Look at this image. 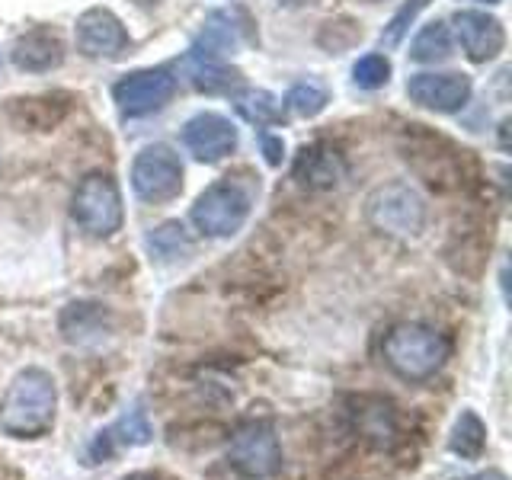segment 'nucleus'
<instances>
[{"label":"nucleus","mask_w":512,"mask_h":480,"mask_svg":"<svg viewBox=\"0 0 512 480\" xmlns=\"http://www.w3.org/2000/svg\"><path fill=\"white\" fill-rule=\"evenodd\" d=\"M58 384L45 368H23L0 397V429L10 439L36 442L55 429Z\"/></svg>","instance_id":"nucleus-1"},{"label":"nucleus","mask_w":512,"mask_h":480,"mask_svg":"<svg viewBox=\"0 0 512 480\" xmlns=\"http://www.w3.org/2000/svg\"><path fill=\"white\" fill-rule=\"evenodd\" d=\"M448 352H452V343L426 324H394L381 340L384 365L410 384L436 378L448 362Z\"/></svg>","instance_id":"nucleus-2"},{"label":"nucleus","mask_w":512,"mask_h":480,"mask_svg":"<svg viewBox=\"0 0 512 480\" xmlns=\"http://www.w3.org/2000/svg\"><path fill=\"white\" fill-rule=\"evenodd\" d=\"M365 218L384 237H416L426 228V202L410 183H384L368 196Z\"/></svg>","instance_id":"nucleus-3"},{"label":"nucleus","mask_w":512,"mask_h":480,"mask_svg":"<svg viewBox=\"0 0 512 480\" xmlns=\"http://www.w3.org/2000/svg\"><path fill=\"white\" fill-rule=\"evenodd\" d=\"M71 218L87 237H112L122 228L125 208H122V192L109 173H90L80 180L74 202H71Z\"/></svg>","instance_id":"nucleus-4"},{"label":"nucleus","mask_w":512,"mask_h":480,"mask_svg":"<svg viewBox=\"0 0 512 480\" xmlns=\"http://www.w3.org/2000/svg\"><path fill=\"white\" fill-rule=\"evenodd\" d=\"M228 464L247 480H269L282 471V445L269 420H247L228 442Z\"/></svg>","instance_id":"nucleus-5"},{"label":"nucleus","mask_w":512,"mask_h":480,"mask_svg":"<svg viewBox=\"0 0 512 480\" xmlns=\"http://www.w3.org/2000/svg\"><path fill=\"white\" fill-rule=\"evenodd\" d=\"M250 218V192L240 183H215L208 186L192 205V224L205 237H231L244 228Z\"/></svg>","instance_id":"nucleus-6"},{"label":"nucleus","mask_w":512,"mask_h":480,"mask_svg":"<svg viewBox=\"0 0 512 480\" xmlns=\"http://www.w3.org/2000/svg\"><path fill=\"white\" fill-rule=\"evenodd\" d=\"M151 442H154V426L148 420V410H144V404H132V407H125L109 426L93 432V439L84 445V458L80 461H84L87 468H96V464L112 461L122 452L144 448Z\"/></svg>","instance_id":"nucleus-7"},{"label":"nucleus","mask_w":512,"mask_h":480,"mask_svg":"<svg viewBox=\"0 0 512 480\" xmlns=\"http://www.w3.org/2000/svg\"><path fill=\"white\" fill-rule=\"evenodd\" d=\"M132 189L141 202H170L183 189V164L167 144H148L132 164Z\"/></svg>","instance_id":"nucleus-8"},{"label":"nucleus","mask_w":512,"mask_h":480,"mask_svg":"<svg viewBox=\"0 0 512 480\" xmlns=\"http://www.w3.org/2000/svg\"><path fill=\"white\" fill-rule=\"evenodd\" d=\"M173 93H176V77L167 68H148V71L125 74L112 87V100H116L122 116L135 119L167 106L173 100Z\"/></svg>","instance_id":"nucleus-9"},{"label":"nucleus","mask_w":512,"mask_h":480,"mask_svg":"<svg viewBox=\"0 0 512 480\" xmlns=\"http://www.w3.org/2000/svg\"><path fill=\"white\" fill-rule=\"evenodd\" d=\"M128 32L122 20L106 7H90L77 20V52L87 58H116L125 52Z\"/></svg>","instance_id":"nucleus-10"},{"label":"nucleus","mask_w":512,"mask_h":480,"mask_svg":"<svg viewBox=\"0 0 512 480\" xmlns=\"http://www.w3.org/2000/svg\"><path fill=\"white\" fill-rule=\"evenodd\" d=\"M183 144L202 164H218L237 148V128L218 112H199L183 128Z\"/></svg>","instance_id":"nucleus-11"},{"label":"nucleus","mask_w":512,"mask_h":480,"mask_svg":"<svg viewBox=\"0 0 512 480\" xmlns=\"http://www.w3.org/2000/svg\"><path fill=\"white\" fill-rule=\"evenodd\" d=\"M407 93L416 106L432 112H458L471 100V77L464 74H413Z\"/></svg>","instance_id":"nucleus-12"},{"label":"nucleus","mask_w":512,"mask_h":480,"mask_svg":"<svg viewBox=\"0 0 512 480\" xmlns=\"http://www.w3.org/2000/svg\"><path fill=\"white\" fill-rule=\"evenodd\" d=\"M452 23H455V36L464 48V55L471 61L484 64L503 52L506 32L496 16H487L484 10H458Z\"/></svg>","instance_id":"nucleus-13"},{"label":"nucleus","mask_w":512,"mask_h":480,"mask_svg":"<svg viewBox=\"0 0 512 480\" xmlns=\"http://www.w3.org/2000/svg\"><path fill=\"white\" fill-rule=\"evenodd\" d=\"M58 327L71 346H100L112 333V314L96 301H71L61 311Z\"/></svg>","instance_id":"nucleus-14"},{"label":"nucleus","mask_w":512,"mask_h":480,"mask_svg":"<svg viewBox=\"0 0 512 480\" xmlns=\"http://www.w3.org/2000/svg\"><path fill=\"white\" fill-rule=\"evenodd\" d=\"M10 58L20 71L42 74V71L58 68V64L64 61V42L52 26H36L13 42Z\"/></svg>","instance_id":"nucleus-15"},{"label":"nucleus","mask_w":512,"mask_h":480,"mask_svg":"<svg viewBox=\"0 0 512 480\" xmlns=\"http://www.w3.org/2000/svg\"><path fill=\"white\" fill-rule=\"evenodd\" d=\"M240 39H244V26L237 23V13L234 10H215L205 20L199 39L192 42L189 55L208 58V61H224L231 52H237Z\"/></svg>","instance_id":"nucleus-16"},{"label":"nucleus","mask_w":512,"mask_h":480,"mask_svg":"<svg viewBox=\"0 0 512 480\" xmlns=\"http://www.w3.org/2000/svg\"><path fill=\"white\" fill-rule=\"evenodd\" d=\"M346 176V160L327 144L304 148L295 160V180L308 189H336Z\"/></svg>","instance_id":"nucleus-17"},{"label":"nucleus","mask_w":512,"mask_h":480,"mask_svg":"<svg viewBox=\"0 0 512 480\" xmlns=\"http://www.w3.org/2000/svg\"><path fill=\"white\" fill-rule=\"evenodd\" d=\"M183 71H186L189 84L202 93H231L234 87H240V80H244L240 71L228 68L224 61H208V58H196V55H186Z\"/></svg>","instance_id":"nucleus-18"},{"label":"nucleus","mask_w":512,"mask_h":480,"mask_svg":"<svg viewBox=\"0 0 512 480\" xmlns=\"http://www.w3.org/2000/svg\"><path fill=\"white\" fill-rule=\"evenodd\" d=\"M448 448L464 458V461H477L487 452V426L474 410H461L458 420L452 426V436H448Z\"/></svg>","instance_id":"nucleus-19"},{"label":"nucleus","mask_w":512,"mask_h":480,"mask_svg":"<svg viewBox=\"0 0 512 480\" xmlns=\"http://www.w3.org/2000/svg\"><path fill=\"white\" fill-rule=\"evenodd\" d=\"M148 250L160 263H176V260H186L192 253V237L186 234L180 221H167L148 234Z\"/></svg>","instance_id":"nucleus-20"},{"label":"nucleus","mask_w":512,"mask_h":480,"mask_svg":"<svg viewBox=\"0 0 512 480\" xmlns=\"http://www.w3.org/2000/svg\"><path fill=\"white\" fill-rule=\"evenodd\" d=\"M55 100L52 96H29V100H13L7 106V116L13 119V125H20L23 132L32 128V132H42V128H52L64 112H52Z\"/></svg>","instance_id":"nucleus-21"},{"label":"nucleus","mask_w":512,"mask_h":480,"mask_svg":"<svg viewBox=\"0 0 512 480\" xmlns=\"http://www.w3.org/2000/svg\"><path fill=\"white\" fill-rule=\"evenodd\" d=\"M234 109L247 122H253V125H279V122H285V109H282V103L269 90H247V93H240L237 100H234Z\"/></svg>","instance_id":"nucleus-22"},{"label":"nucleus","mask_w":512,"mask_h":480,"mask_svg":"<svg viewBox=\"0 0 512 480\" xmlns=\"http://www.w3.org/2000/svg\"><path fill=\"white\" fill-rule=\"evenodd\" d=\"M356 426H359V436L375 442L378 448L391 445V439L397 436L394 413L388 404H381V400H375V407H365V400H362V410H356Z\"/></svg>","instance_id":"nucleus-23"},{"label":"nucleus","mask_w":512,"mask_h":480,"mask_svg":"<svg viewBox=\"0 0 512 480\" xmlns=\"http://www.w3.org/2000/svg\"><path fill=\"white\" fill-rule=\"evenodd\" d=\"M410 58L420 64H436V61L452 58V36H448V26L445 23L423 26L420 36H416L410 45Z\"/></svg>","instance_id":"nucleus-24"},{"label":"nucleus","mask_w":512,"mask_h":480,"mask_svg":"<svg viewBox=\"0 0 512 480\" xmlns=\"http://www.w3.org/2000/svg\"><path fill=\"white\" fill-rule=\"evenodd\" d=\"M330 103V93L320 80H301L285 96V106L301 119H314L317 112H324V106Z\"/></svg>","instance_id":"nucleus-25"},{"label":"nucleus","mask_w":512,"mask_h":480,"mask_svg":"<svg viewBox=\"0 0 512 480\" xmlns=\"http://www.w3.org/2000/svg\"><path fill=\"white\" fill-rule=\"evenodd\" d=\"M352 80H356V87L362 90H378L391 80V61L384 55H365L356 61V68H352Z\"/></svg>","instance_id":"nucleus-26"},{"label":"nucleus","mask_w":512,"mask_h":480,"mask_svg":"<svg viewBox=\"0 0 512 480\" xmlns=\"http://www.w3.org/2000/svg\"><path fill=\"white\" fill-rule=\"evenodd\" d=\"M426 4H429V0H407V4L397 10L394 20H391L388 26H384V32H381V45H384V48H394L400 39H404V32L410 29V23L416 20V16H420V10H426Z\"/></svg>","instance_id":"nucleus-27"},{"label":"nucleus","mask_w":512,"mask_h":480,"mask_svg":"<svg viewBox=\"0 0 512 480\" xmlns=\"http://www.w3.org/2000/svg\"><path fill=\"white\" fill-rule=\"evenodd\" d=\"M263 151H266V160L269 164H282V141L279 138H263Z\"/></svg>","instance_id":"nucleus-28"},{"label":"nucleus","mask_w":512,"mask_h":480,"mask_svg":"<svg viewBox=\"0 0 512 480\" xmlns=\"http://www.w3.org/2000/svg\"><path fill=\"white\" fill-rule=\"evenodd\" d=\"M471 480H509L503 471H484V474H477V477H471Z\"/></svg>","instance_id":"nucleus-29"},{"label":"nucleus","mask_w":512,"mask_h":480,"mask_svg":"<svg viewBox=\"0 0 512 480\" xmlns=\"http://www.w3.org/2000/svg\"><path fill=\"white\" fill-rule=\"evenodd\" d=\"M135 4H138V7H157L160 0H135Z\"/></svg>","instance_id":"nucleus-30"},{"label":"nucleus","mask_w":512,"mask_h":480,"mask_svg":"<svg viewBox=\"0 0 512 480\" xmlns=\"http://www.w3.org/2000/svg\"><path fill=\"white\" fill-rule=\"evenodd\" d=\"M484 4H500V0H484Z\"/></svg>","instance_id":"nucleus-31"}]
</instances>
